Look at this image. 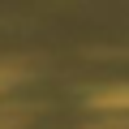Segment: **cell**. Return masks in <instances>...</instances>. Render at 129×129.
Wrapping results in <instances>:
<instances>
[{
  "instance_id": "7a4b0ae2",
  "label": "cell",
  "mask_w": 129,
  "mask_h": 129,
  "mask_svg": "<svg viewBox=\"0 0 129 129\" xmlns=\"http://www.w3.org/2000/svg\"><path fill=\"white\" fill-rule=\"evenodd\" d=\"M13 78H22V64H0V86H9Z\"/></svg>"
},
{
  "instance_id": "6da1fadb",
  "label": "cell",
  "mask_w": 129,
  "mask_h": 129,
  "mask_svg": "<svg viewBox=\"0 0 129 129\" xmlns=\"http://www.w3.org/2000/svg\"><path fill=\"white\" fill-rule=\"evenodd\" d=\"M95 108H129V86H120V90H103V95H95Z\"/></svg>"
}]
</instances>
